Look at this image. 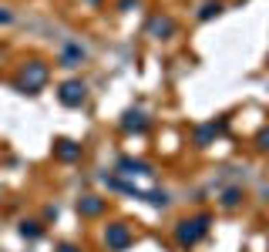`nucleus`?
I'll list each match as a JSON object with an SVG mask.
<instances>
[{
  "label": "nucleus",
  "instance_id": "1",
  "mask_svg": "<svg viewBox=\"0 0 269 252\" xmlns=\"http://www.w3.org/2000/svg\"><path fill=\"white\" fill-rule=\"evenodd\" d=\"M205 232V219H195V222H182V232H179V239L182 242H195L199 236Z\"/></svg>",
  "mask_w": 269,
  "mask_h": 252
},
{
  "label": "nucleus",
  "instance_id": "2",
  "mask_svg": "<svg viewBox=\"0 0 269 252\" xmlns=\"http://www.w3.org/2000/svg\"><path fill=\"white\" fill-rule=\"evenodd\" d=\"M81 98H84V88H81V84H67V88H64V101H67V105H78Z\"/></svg>",
  "mask_w": 269,
  "mask_h": 252
},
{
  "label": "nucleus",
  "instance_id": "3",
  "mask_svg": "<svg viewBox=\"0 0 269 252\" xmlns=\"http://www.w3.org/2000/svg\"><path fill=\"white\" fill-rule=\"evenodd\" d=\"M108 239H111V245H125V242H128V232H125L121 225H114V229H111V236H108Z\"/></svg>",
  "mask_w": 269,
  "mask_h": 252
}]
</instances>
